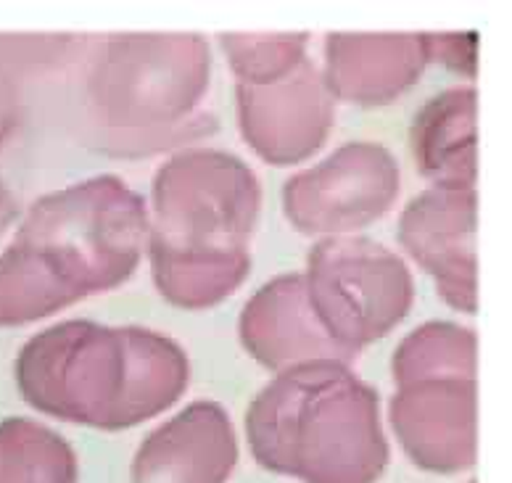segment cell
I'll list each match as a JSON object with an SVG mask.
<instances>
[]
</instances>
